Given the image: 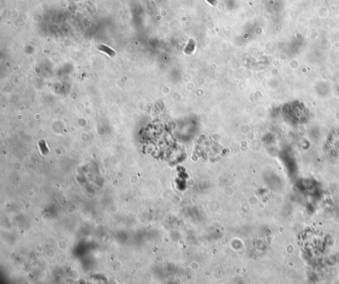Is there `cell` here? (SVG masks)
<instances>
[{"label": "cell", "mask_w": 339, "mask_h": 284, "mask_svg": "<svg viewBox=\"0 0 339 284\" xmlns=\"http://www.w3.org/2000/svg\"><path fill=\"white\" fill-rule=\"evenodd\" d=\"M98 49L100 51L103 52L104 53H106L109 56V57H113V56L116 54V52H115V51L111 48L110 47H107L106 45H101L98 47Z\"/></svg>", "instance_id": "cell-1"}, {"label": "cell", "mask_w": 339, "mask_h": 284, "mask_svg": "<svg viewBox=\"0 0 339 284\" xmlns=\"http://www.w3.org/2000/svg\"><path fill=\"white\" fill-rule=\"evenodd\" d=\"M207 1L212 5H215L217 4V0H207Z\"/></svg>", "instance_id": "cell-2"}]
</instances>
